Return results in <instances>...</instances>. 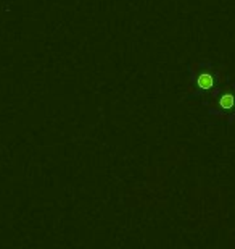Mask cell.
Segmentation results:
<instances>
[{"label":"cell","mask_w":235,"mask_h":249,"mask_svg":"<svg viewBox=\"0 0 235 249\" xmlns=\"http://www.w3.org/2000/svg\"><path fill=\"white\" fill-rule=\"evenodd\" d=\"M190 81H192V91L188 97L198 96H213L224 84V76L218 68L213 67L211 62H200L190 67Z\"/></svg>","instance_id":"cell-1"},{"label":"cell","mask_w":235,"mask_h":249,"mask_svg":"<svg viewBox=\"0 0 235 249\" xmlns=\"http://www.w3.org/2000/svg\"><path fill=\"white\" fill-rule=\"evenodd\" d=\"M208 102L209 115L221 118L227 124L235 123V81H229L214 92Z\"/></svg>","instance_id":"cell-2"}]
</instances>
